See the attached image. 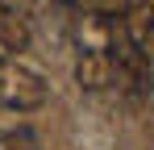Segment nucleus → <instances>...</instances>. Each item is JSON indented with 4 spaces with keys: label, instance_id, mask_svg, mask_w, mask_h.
Listing matches in <instances>:
<instances>
[{
    "label": "nucleus",
    "instance_id": "f257e3e1",
    "mask_svg": "<svg viewBox=\"0 0 154 150\" xmlns=\"http://www.w3.org/2000/svg\"><path fill=\"white\" fill-rule=\"evenodd\" d=\"M0 104L13 113H33L46 104V75L29 67L25 58H0Z\"/></svg>",
    "mask_w": 154,
    "mask_h": 150
},
{
    "label": "nucleus",
    "instance_id": "7ed1b4c3",
    "mask_svg": "<svg viewBox=\"0 0 154 150\" xmlns=\"http://www.w3.org/2000/svg\"><path fill=\"white\" fill-rule=\"evenodd\" d=\"M121 33L142 54L154 50V0H125L121 8Z\"/></svg>",
    "mask_w": 154,
    "mask_h": 150
},
{
    "label": "nucleus",
    "instance_id": "20e7f679",
    "mask_svg": "<svg viewBox=\"0 0 154 150\" xmlns=\"http://www.w3.org/2000/svg\"><path fill=\"white\" fill-rule=\"evenodd\" d=\"M0 42L8 54H17V50L29 46V29L21 21V13H8V8H0Z\"/></svg>",
    "mask_w": 154,
    "mask_h": 150
},
{
    "label": "nucleus",
    "instance_id": "39448f33",
    "mask_svg": "<svg viewBox=\"0 0 154 150\" xmlns=\"http://www.w3.org/2000/svg\"><path fill=\"white\" fill-rule=\"evenodd\" d=\"M0 150H42V146L29 129H13V133H0Z\"/></svg>",
    "mask_w": 154,
    "mask_h": 150
},
{
    "label": "nucleus",
    "instance_id": "f03ea898",
    "mask_svg": "<svg viewBox=\"0 0 154 150\" xmlns=\"http://www.w3.org/2000/svg\"><path fill=\"white\" fill-rule=\"evenodd\" d=\"M75 83L83 92H108L117 83V63L112 50H79L75 58Z\"/></svg>",
    "mask_w": 154,
    "mask_h": 150
},
{
    "label": "nucleus",
    "instance_id": "423d86ee",
    "mask_svg": "<svg viewBox=\"0 0 154 150\" xmlns=\"http://www.w3.org/2000/svg\"><path fill=\"white\" fill-rule=\"evenodd\" d=\"M88 4H92L96 13H121V8H125V0H88Z\"/></svg>",
    "mask_w": 154,
    "mask_h": 150
},
{
    "label": "nucleus",
    "instance_id": "0eeeda50",
    "mask_svg": "<svg viewBox=\"0 0 154 150\" xmlns=\"http://www.w3.org/2000/svg\"><path fill=\"white\" fill-rule=\"evenodd\" d=\"M0 58H8V50H4V42H0Z\"/></svg>",
    "mask_w": 154,
    "mask_h": 150
}]
</instances>
